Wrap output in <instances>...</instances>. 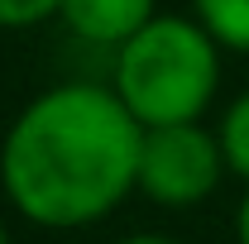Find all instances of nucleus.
Wrapping results in <instances>:
<instances>
[{
  "label": "nucleus",
  "instance_id": "20e7f679",
  "mask_svg": "<svg viewBox=\"0 0 249 244\" xmlns=\"http://www.w3.org/2000/svg\"><path fill=\"white\" fill-rule=\"evenodd\" d=\"M154 15H158L154 0H62L58 5V19L72 38H82L91 48H110V53L124 48Z\"/></svg>",
  "mask_w": 249,
  "mask_h": 244
},
{
  "label": "nucleus",
  "instance_id": "f257e3e1",
  "mask_svg": "<svg viewBox=\"0 0 249 244\" xmlns=\"http://www.w3.org/2000/svg\"><path fill=\"white\" fill-rule=\"evenodd\" d=\"M144 124L115 87L62 82L34 96L0 144V192L29 225H96L139 187Z\"/></svg>",
  "mask_w": 249,
  "mask_h": 244
},
{
  "label": "nucleus",
  "instance_id": "0eeeda50",
  "mask_svg": "<svg viewBox=\"0 0 249 244\" xmlns=\"http://www.w3.org/2000/svg\"><path fill=\"white\" fill-rule=\"evenodd\" d=\"M62 0H0V29H34L58 19Z\"/></svg>",
  "mask_w": 249,
  "mask_h": 244
},
{
  "label": "nucleus",
  "instance_id": "423d86ee",
  "mask_svg": "<svg viewBox=\"0 0 249 244\" xmlns=\"http://www.w3.org/2000/svg\"><path fill=\"white\" fill-rule=\"evenodd\" d=\"M220 149L235 177L249 182V91H240V101H230V110L220 115Z\"/></svg>",
  "mask_w": 249,
  "mask_h": 244
},
{
  "label": "nucleus",
  "instance_id": "9d476101",
  "mask_svg": "<svg viewBox=\"0 0 249 244\" xmlns=\"http://www.w3.org/2000/svg\"><path fill=\"white\" fill-rule=\"evenodd\" d=\"M0 244H10V230H5V220H0Z\"/></svg>",
  "mask_w": 249,
  "mask_h": 244
},
{
  "label": "nucleus",
  "instance_id": "7ed1b4c3",
  "mask_svg": "<svg viewBox=\"0 0 249 244\" xmlns=\"http://www.w3.org/2000/svg\"><path fill=\"white\" fill-rule=\"evenodd\" d=\"M230 173L220 134L206 129L201 120L182 124H144V144H139V187L154 206L163 211H187L201 206L220 177Z\"/></svg>",
  "mask_w": 249,
  "mask_h": 244
},
{
  "label": "nucleus",
  "instance_id": "1a4fd4ad",
  "mask_svg": "<svg viewBox=\"0 0 249 244\" xmlns=\"http://www.w3.org/2000/svg\"><path fill=\"white\" fill-rule=\"evenodd\" d=\"M235 235H240V244H249V192L240 201V211H235Z\"/></svg>",
  "mask_w": 249,
  "mask_h": 244
},
{
  "label": "nucleus",
  "instance_id": "39448f33",
  "mask_svg": "<svg viewBox=\"0 0 249 244\" xmlns=\"http://www.w3.org/2000/svg\"><path fill=\"white\" fill-rule=\"evenodd\" d=\"M192 15L230 53H249V0H192Z\"/></svg>",
  "mask_w": 249,
  "mask_h": 244
},
{
  "label": "nucleus",
  "instance_id": "6e6552de",
  "mask_svg": "<svg viewBox=\"0 0 249 244\" xmlns=\"http://www.w3.org/2000/svg\"><path fill=\"white\" fill-rule=\"evenodd\" d=\"M120 244H178L173 235H158V230H139V235H129V240H120Z\"/></svg>",
  "mask_w": 249,
  "mask_h": 244
},
{
  "label": "nucleus",
  "instance_id": "f03ea898",
  "mask_svg": "<svg viewBox=\"0 0 249 244\" xmlns=\"http://www.w3.org/2000/svg\"><path fill=\"white\" fill-rule=\"evenodd\" d=\"M110 87L139 124L201 120L220 87V43L196 15H154L115 48Z\"/></svg>",
  "mask_w": 249,
  "mask_h": 244
}]
</instances>
